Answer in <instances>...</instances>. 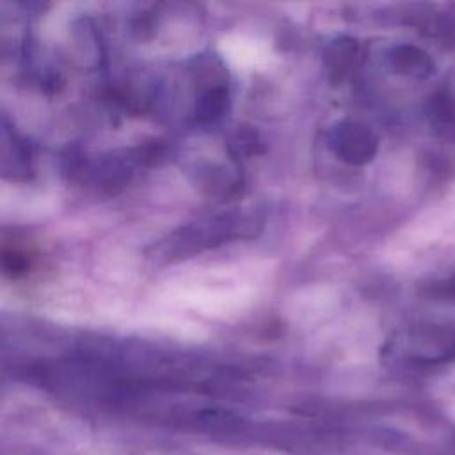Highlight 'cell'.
Wrapping results in <instances>:
<instances>
[{
  "label": "cell",
  "mask_w": 455,
  "mask_h": 455,
  "mask_svg": "<svg viewBox=\"0 0 455 455\" xmlns=\"http://www.w3.org/2000/svg\"><path fill=\"white\" fill-rule=\"evenodd\" d=\"M331 144L336 156L350 165H364L371 162L379 149L375 132L368 124L352 119H345L336 124Z\"/></svg>",
  "instance_id": "obj_1"
},
{
  "label": "cell",
  "mask_w": 455,
  "mask_h": 455,
  "mask_svg": "<svg viewBox=\"0 0 455 455\" xmlns=\"http://www.w3.org/2000/svg\"><path fill=\"white\" fill-rule=\"evenodd\" d=\"M357 52H359L357 41L354 37H348V36H341L327 46L325 64H327V69L332 76V82H339L341 78L347 76L352 64L355 62Z\"/></svg>",
  "instance_id": "obj_4"
},
{
  "label": "cell",
  "mask_w": 455,
  "mask_h": 455,
  "mask_svg": "<svg viewBox=\"0 0 455 455\" xmlns=\"http://www.w3.org/2000/svg\"><path fill=\"white\" fill-rule=\"evenodd\" d=\"M428 116L434 130L446 140L455 142V98L441 91L430 98Z\"/></svg>",
  "instance_id": "obj_5"
},
{
  "label": "cell",
  "mask_w": 455,
  "mask_h": 455,
  "mask_svg": "<svg viewBox=\"0 0 455 455\" xmlns=\"http://www.w3.org/2000/svg\"><path fill=\"white\" fill-rule=\"evenodd\" d=\"M389 66L396 75L425 80L434 75V62L430 55L414 44H398L389 52Z\"/></svg>",
  "instance_id": "obj_3"
},
{
  "label": "cell",
  "mask_w": 455,
  "mask_h": 455,
  "mask_svg": "<svg viewBox=\"0 0 455 455\" xmlns=\"http://www.w3.org/2000/svg\"><path fill=\"white\" fill-rule=\"evenodd\" d=\"M229 149L238 156H251L263 151V144L259 135L252 128H242L231 135Z\"/></svg>",
  "instance_id": "obj_7"
},
{
  "label": "cell",
  "mask_w": 455,
  "mask_h": 455,
  "mask_svg": "<svg viewBox=\"0 0 455 455\" xmlns=\"http://www.w3.org/2000/svg\"><path fill=\"white\" fill-rule=\"evenodd\" d=\"M228 107V91L224 85H215L210 87L197 107V114L203 121H213L224 114Z\"/></svg>",
  "instance_id": "obj_6"
},
{
  "label": "cell",
  "mask_w": 455,
  "mask_h": 455,
  "mask_svg": "<svg viewBox=\"0 0 455 455\" xmlns=\"http://www.w3.org/2000/svg\"><path fill=\"white\" fill-rule=\"evenodd\" d=\"M430 293L434 297H437V299H444V300L455 302V277H451L448 281H443V283H435L430 288Z\"/></svg>",
  "instance_id": "obj_8"
},
{
  "label": "cell",
  "mask_w": 455,
  "mask_h": 455,
  "mask_svg": "<svg viewBox=\"0 0 455 455\" xmlns=\"http://www.w3.org/2000/svg\"><path fill=\"white\" fill-rule=\"evenodd\" d=\"M407 343L416 357L435 359L455 352V327L443 325H421L407 332Z\"/></svg>",
  "instance_id": "obj_2"
}]
</instances>
